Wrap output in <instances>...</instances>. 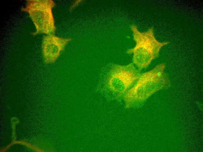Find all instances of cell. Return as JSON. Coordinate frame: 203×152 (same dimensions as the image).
I'll return each mask as SVG.
<instances>
[{"label":"cell","instance_id":"obj_1","mask_svg":"<svg viewBox=\"0 0 203 152\" xmlns=\"http://www.w3.org/2000/svg\"><path fill=\"white\" fill-rule=\"evenodd\" d=\"M166 66L164 63L159 64L141 74L134 84L123 95L126 108L145 101L159 90L169 87L171 81L165 71Z\"/></svg>","mask_w":203,"mask_h":152},{"label":"cell","instance_id":"obj_4","mask_svg":"<svg viewBox=\"0 0 203 152\" xmlns=\"http://www.w3.org/2000/svg\"><path fill=\"white\" fill-rule=\"evenodd\" d=\"M140 74L132 63L126 65L115 64L108 75L106 86L119 97L133 86Z\"/></svg>","mask_w":203,"mask_h":152},{"label":"cell","instance_id":"obj_3","mask_svg":"<svg viewBox=\"0 0 203 152\" xmlns=\"http://www.w3.org/2000/svg\"><path fill=\"white\" fill-rule=\"evenodd\" d=\"M56 5L52 0H27L22 11L28 13L35 25L36 30L33 36L40 33L55 34L56 28L52 12Z\"/></svg>","mask_w":203,"mask_h":152},{"label":"cell","instance_id":"obj_5","mask_svg":"<svg viewBox=\"0 0 203 152\" xmlns=\"http://www.w3.org/2000/svg\"><path fill=\"white\" fill-rule=\"evenodd\" d=\"M72 38H64L55 34L44 36L42 49L44 61L46 64L54 63Z\"/></svg>","mask_w":203,"mask_h":152},{"label":"cell","instance_id":"obj_2","mask_svg":"<svg viewBox=\"0 0 203 152\" xmlns=\"http://www.w3.org/2000/svg\"><path fill=\"white\" fill-rule=\"evenodd\" d=\"M130 27L136 45L133 48L127 50V53L133 54V63L140 72L143 69L146 68L153 60L159 56L162 48L169 42L158 41L154 36L153 27L144 32L139 31L134 25H131Z\"/></svg>","mask_w":203,"mask_h":152}]
</instances>
